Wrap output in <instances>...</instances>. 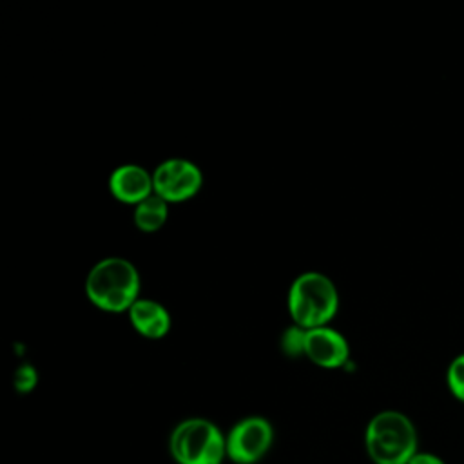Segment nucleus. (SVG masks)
I'll return each instance as SVG.
<instances>
[{"label":"nucleus","instance_id":"f257e3e1","mask_svg":"<svg viewBox=\"0 0 464 464\" xmlns=\"http://www.w3.org/2000/svg\"><path fill=\"white\" fill-rule=\"evenodd\" d=\"M364 448L373 464H408L419 451L415 424L402 411L382 410L366 424Z\"/></svg>","mask_w":464,"mask_h":464},{"label":"nucleus","instance_id":"f03ea898","mask_svg":"<svg viewBox=\"0 0 464 464\" xmlns=\"http://www.w3.org/2000/svg\"><path fill=\"white\" fill-rule=\"evenodd\" d=\"M140 276L136 266L123 257H105L87 274L85 294L103 312H129L138 299Z\"/></svg>","mask_w":464,"mask_h":464},{"label":"nucleus","instance_id":"7ed1b4c3","mask_svg":"<svg viewBox=\"0 0 464 464\" xmlns=\"http://www.w3.org/2000/svg\"><path fill=\"white\" fill-rule=\"evenodd\" d=\"M339 295L334 281L321 272L297 276L288 290V312L295 326H326L337 314Z\"/></svg>","mask_w":464,"mask_h":464},{"label":"nucleus","instance_id":"20e7f679","mask_svg":"<svg viewBox=\"0 0 464 464\" xmlns=\"http://www.w3.org/2000/svg\"><path fill=\"white\" fill-rule=\"evenodd\" d=\"M169 453L178 464H221L227 457V435L212 420L190 417L170 431Z\"/></svg>","mask_w":464,"mask_h":464},{"label":"nucleus","instance_id":"39448f33","mask_svg":"<svg viewBox=\"0 0 464 464\" xmlns=\"http://www.w3.org/2000/svg\"><path fill=\"white\" fill-rule=\"evenodd\" d=\"M272 440L274 428L265 417H245L227 433V457L234 464H256L266 455Z\"/></svg>","mask_w":464,"mask_h":464},{"label":"nucleus","instance_id":"423d86ee","mask_svg":"<svg viewBox=\"0 0 464 464\" xmlns=\"http://www.w3.org/2000/svg\"><path fill=\"white\" fill-rule=\"evenodd\" d=\"M203 174L199 167L183 158H169L152 172L154 194L167 203L190 199L201 188Z\"/></svg>","mask_w":464,"mask_h":464},{"label":"nucleus","instance_id":"0eeeda50","mask_svg":"<svg viewBox=\"0 0 464 464\" xmlns=\"http://www.w3.org/2000/svg\"><path fill=\"white\" fill-rule=\"evenodd\" d=\"M303 355L321 368H339L348 361V341L334 328H303Z\"/></svg>","mask_w":464,"mask_h":464},{"label":"nucleus","instance_id":"6e6552de","mask_svg":"<svg viewBox=\"0 0 464 464\" xmlns=\"http://www.w3.org/2000/svg\"><path fill=\"white\" fill-rule=\"evenodd\" d=\"M111 194L127 205H138L154 194L152 174L136 163L116 167L109 178Z\"/></svg>","mask_w":464,"mask_h":464},{"label":"nucleus","instance_id":"1a4fd4ad","mask_svg":"<svg viewBox=\"0 0 464 464\" xmlns=\"http://www.w3.org/2000/svg\"><path fill=\"white\" fill-rule=\"evenodd\" d=\"M127 314L134 330L147 339H160L170 328L169 312L154 299L138 297Z\"/></svg>","mask_w":464,"mask_h":464},{"label":"nucleus","instance_id":"9d476101","mask_svg":"<svg viewBox=\"0 0 464 464\" xmlns=\"http://www.w3.org/2000/svg\"><path fill=\"white\" fill-rule=\"evenodd\" d=\"M169 216L167 201L156 194H150L147 199L134 207V225L141 232H156L163 227Z\"/></svg>","mask_w":464,"mask_h":464},{"label":"nucleus","instance_id":"9b49d317","mask_svg":"<svg viewBox=\"0 0 464 464\" xmlns=\"http://www.w3.org/2000/svg\"><path fill=\"white\" fill-rule=\"evenodd\" d=\"M446 381H448V388L450 392L464 402V353L455 357L450 362L448 373H446Z\"/></svg>","mask_w":464,"mask_h":464},{"label":"nucleus","instance_id":"f8f14e48","mask_svg":"<svg viewBox=\"0 0 464 464\" xmlns=\"http://www.w3.org/2000/svg\"><path fill=\"white\" fill-rule=\"evenodd\" d=\"M281 346L285 350V353L295 357V355H303V328L301 326H290L285 330L283 339H281Z\"/></svg>","mask_w":464,"mask_h":464},{"label":"nucleus","instance_id":"ddd939ff","mask_svg":"<svg viewBox=\"0 0 464 464\" xmlns=\"http://www.w3.org/2000/svg\"><path fill=\"white\" fill-rule=\"evenodd\" d=\"M36 381H38V375H36V370L31 364H22V366L16 368V372H14V388L20 393L31 392L36 386Z\"/></svg>","mask_w":464,"mask_h":464},{"label":"nucleus","instance_id":"4468645a","mask_svg":"<svg viewBox=\"0 0 464 464\" xmlns=\"http://www.w3.org/2000/svg\"><path fill=\"white\" fill-rule=\"evenodd\" d=\"M408 464H446L439 455L430 451H417Z\"/></svg>","mask_w":464,"mask_h":464}]
</instances>
